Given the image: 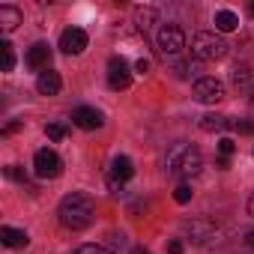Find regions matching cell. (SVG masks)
I'll return each instance as SVG.
<instances>
[{
    "label": "cell",
    "instance_id": "obj_17",
    "mask_svg": "<svg viewBox=\"0 0 254 254\" xmlns=\"http://www.w3.org/2000/svg\"><path fill=\"white\" fill-rule=\"evenodd\" d=\"M233 84H236L239 90L254 93V75H251V69H248V66H236V69H233Z\"/></svg>",
    "mask_w": 254,
    "mask_h": 254
},
{
    "label": "cell",
    "instance_id": "obj_4",
    "mask_svg": "<svg viewBox=\"0 0 254 254\" xmlns=\"http://www.w3.org/2000/svg\"><path fill=\"white\" fill-rule=\"evenodd\" d=\"M156 42H159V51L165 54V60H174L186 48V33H183L180 24H165L156 36Z\"/></svg>",
    "mask_w": 254,
    "mask_h": 254
},
{
    "label": "cell",
    "instance_id": "obj_26",
    "mask_svg": "<svg viewBox=\"0 0 254 254\" xmlns=\"http://www.w3.org/2000/svg\"><path fill=\"white\" fill-rule=\"evenodd\" d=\"M186 251V242L183 239H171L168 242V254H183Z\"/></svg>",
    "mask_w": 254,
    "mask_h": 254
},
{
    "label": "cell",
    "instance_id": "obj_6",
    "mask_svg": "<svg viewBox=\"0 0 254 254\" xmlns=\"http://www.w3.org/2000/svg\"><path fill=\"white\" fill-rule=\"evenodd\" d=\"M191 96L200 105H218L224 99V84L218 78H197L194 87H191Z\"/></svg>",
    "mask_w": 254,
    "mask_h": 254
},
{
    "label": "cell",
    "instance_id": "obj_24",
    "mask_svg": "<svg viewBox=\"0 0 254 254\" xmlns=\"http://www.w3.org/2000/svg\"><path fill=\"white\" fill-rule=\"evenodd\" d=\"M75 254H114V251H108L105 245H81Z\"/></svg>",
    "mask_w": 254,
    "mask_h": 254
},
{
    "label": "cell",
    "instance_id": "obj_3",
    "mask_svg": "<svg viewBox=\"0 0 254 254\" xmlns=\"http://www.w3.org/2000/svg\"><path fill=\"white\" fill-rule=\"evenodd\" d=\"M227 48H230V45H227L215 30H200V33L191 36V54H194L197 60H203V63H212V60L227 57Z\"/></svg>",
    "mask_w": 254,
    "mask_h": 254
},
{
    "label": "cell",
    "instance_id": "obj_21",
    "mask_svg": "<svg viewBox=\"0 0 254 254\" xmlns=\"http://www.w3.org/2000/svg\"><path fill=\"white\" fill-rule=\"evenodd\" d=\"M45 135H48L51 141H63V138H66V126H63V123H48V126H45Z\"/></svg>",
    "mask_w": 254,
    "mask_h": 254
},
{
    "label": "cell",
    "instance_id": "obj_29",
    "mask_svg": "<svg viewBox=\"0 0 254 254\" xmlns=\"http://www.w3.org/2000/svg\"><path fill=\"white\" fill-rule=\"evenodd\" d=\"M18 129H21V123H9L6 129H3V135H12V132H18Z\"/></svg>",
    "mask_w": 254,
    "mask_h": 254
},
{
    "label": "cell",
    "instance_id": "obj_9",
    "mask_svg": "<svg viewBox=\"0 0 254 254\" xmlns=\"http://www.w3.org/2000/svg\"><path fill=\"white\" fill-rule=\"evenodd\" d=\"M72 123L78 126V129H87V132H93V129H99V126L105 123L102 120V111H96V108H75L72 111Z\"/></svg>",
    "mask_w": 254,
    "mask_h": 254
},
{
    "label": "cell",
    "instance_id": "obj_33",
    "mask_svg": "<svg viewBox=\"0 0 254 254\" xmlns=\"http://www.w3.org/2000/svg\"><path fill=\"white\" fill-rule=\"evenodd\" d=\"M248 15H251V18H254V3H248Z\"/></svg>",
    "mask_w": 254,
    "mask_h": 254
},
{
    "label": "cell",
    "instance_id": "obj_1",
    "mask_svg": "<svg viewBox=\"0 0 254 254\" xmlns=\"http://www.w3.org/2000/svg\"><path fill=\"white\" fill-rule=\"evenodd\" d=\"M57 215H60V224H63L66 230H87V227L93 224V218H96V203H93L90 194L72 191V194H66V197L60 200Z\"/></svg>",
    "mask_w": 254,
    "mask_h": 254
},
{
    "label": "cell",
    "instance_id": "obj_2",
    "mask_svg": "<svg viewBox=\"0 0 254 254\" xmlns=\"http://www.w3.org/2000/svg\"><path fill=\"white\" fill-rule=\"evenodd\" d=\"M200 168H203V156H200V150H197L194 144L180 141V144H174V147L168 150V156H165V171H168L171 177L189 180V177H197Z\"/></svg>",
    "mask_w": 254,
    "mask_h": 254
},
{
    "label": "cell",
    "instance_id": "obj_31",
    "mask_svg": "<svg viewBox=\"0 0 254 254\" xmlns=\"http://www.w3.org/2000/svg\"><path fill=\"white\" fill-rule=\"evenodd\" d=\"M132 254H150V251H147L144 245H135V248H132Z\"/></svg>",
    "mask_w": 254,
    "mask_h": 254
},
{
    "label": "cell",
    "instance_id": "obj_30",
    "mask_svg": "<svg viewBox=\"0 0 254 254\" xmlns=\"http://www.w3.org/2000/svg\"><path fill=\"white\" fill-rule=\"evenodd\" d=\"M245 242H248V245L254 248V230H248V233H245Z\"/></svg>",
    "mask_w": 254,
    "mask_h": 254
},
{
    "label": "cell",
    "instance_id": "obj_8",
    "mask_svg": "<svg viewBox=\"0 0 254 254\" xmlns=\"http://www.w3.org/2000/svg\"><path fill=\"white\" fill-rule=\"evenodd\" d=\"M87 33L81 30V27H66L63 33H60V51L63 54H81L84 48H87Z\"/></svg>",
    "mask_w": 254,
    "mask_h": 254
},
{
    "label": "cell",
    "instance_id": "obj_12",
    "mask_svg": "<svg viewBox=\"0 0 254 254\" xmlns=\"http://www.w3.org/2000/svg\"><path fill=\"white\" fill-rule=\"evenodd\" d=\"M108 177L117 180V183H129V180L135 177V165H132V159L117 156V159L111 162V174H108Z\"/></svg>",
    "mask_w": 254,
    "mask_h": 254
},
{
    "label": "cell",
    "instance_id": "obj_32",
    "mask_svg": "<svg viewBox=\"0 0 254 254\" xmlns=\"http://www.w3.org/2000/svg\"><path fill=\"white\" fill-rule=\"evenodd\" d=\"M248 215H254V194L248 197Z\"/></svg>",
    "mask_w": 254,
    "mask_h": 254
},
{
    "label": "cell",
    "instance_id": "obj_5",
    "mask_svg": "<svg viewBox=\"0 0 254 254\" xmlns=\"http://www.w3.org/2000/svg\"><path fill=\"white\" fill-rule=\"evenodd\" d=\"M33 171H36V177L39 180H57L60 174H63V159L54 153V150H39L36 156H33Z\"/></svg>",
    "mask_w": 254,
    "mask_h": 254
},
{
    "label": "cell",
    "instance_id": "obj_7",
    "mask_svg": "<svg viewBox=\"0 0 254 254\" xmlns=\"http://www.w3.org/2000/svg\"><path fill=\"white\" fill-rule=\"evenodd\" d=\"M108 87L111 90H129L132 87V72H129V63L123 57L108 60Z\"/></svg>",
    "mask_w": 254,
    "mask_h": 254
},
{
    "label": "cell",
    "instance_id": "obj_28",
    "mask_svg": "<svg viewBox=\"0 0 254 254\" xmlns=\"http://www.w3.org/2000/svg\"><path fill=\"white\" fill-rule=\"evenodd\" d=\"M135 69H138V72H141V75H147V72H150V60H144V57H141V60H138V66H135Z\"/></svg>",
    "mask_w": 254,
    "mask_h": 254
},
{
    "label": "cell",
    "instance_id": "obj_13",
    "mask_svg": "<svg viewBox=\"0 0 254 254\" xmlns=\"http://www.w3.org/2000/svg\"><path fill=\"white\" fill-rule=\"evenodd\" d=\"M0 242H3L6 248H24L30 239L24 230H15V227H0Z\"/></svg>",
    "mask_w": 254,
    "mask_h": 254
},
{
    "label": "cell",
    "instance_id": "obj_14",
    "mask_svg": "<svg viewBox=\"0 0 254 254\" xmlns=\"http://www.w3.org/2000/svg\"><path fill=\"white\" fill-rule=\"evenodd\" d=\"M197 126H200V132H224V129H230V120L221 114H203Z\"/></svg>",
    "mask_w": 254,
    "mask_h": 254
},
{
    "label": "cell",
    "instance_id": "obj_27",
    "mask_svg": "<svg viewBox=\"0 0 254 254\" xmlns=\"http://www.w3.org/2000/svg\"><path fill=\"white\" fill-rule=\"evenodd\" d=\"M123 186H126V183H117V180L108 177V189H111V194H123Z\"/></svg>",
    "mask_w": 254,
    "mask_h": 254
},
{
    "label": "cell",
    "instance_id": "obj_23",
    "mask_svg": "<svg viewBox=\"0 0 254 254\" xmlns=\"http://www.w3.org/2000/svg\"><path fill=\"white\" fill-rule=\"evenodd\" d=\"M3 174H6L9 180H15V183H27V174H24V168H18V165H9V168H3Z\"/></svg>",
    "mask_w": 254,
    "mask_h": 254
},
{
    "label": "cell",
    "instance_id": "obj_16",
    "mask_svg": "<svg viewBox=\"0 0 254 254\" xmlns=\"http://www.w3.org/2000/svg\"><path fill=\"white\" fill-rule=\"evenodd\" d=\"M236 27H239V15L236 12H230V9H218L215 12V30L218 33H230Z\"/></svg>",
    "mask_w": 254,
    "mask_h": 254
},
{
    "label": "cell",
    "instance_id": "obj_10",
    "mask_svg": "<svg viewBox=\"0 0 254 254\" xmlns=\"http://www.w3.org/2000/svg\"><path fill=\"white\" fill-rule=\"evenodd\" d=\"M27 66L36 69V72H45L51 66V45L48 42H36L27 48Z\"/></svg>",
    "mask_w": 254,
    "mask_h": 254
},
{
    "label": "cell",
    "instance_id": "obj_11",
    "mask_svg": "<svg viewBox=\"0 0 254 254\" xmlns=\"http://www.w3.org/2000/svg\"><path fill=\"white\" fill-rule=\"evenodd\" d=\"M60 87H63L60 72H54V69L39 72V78H36V90H39L42 96H57V93H60Z\"/></svg>",
    "mask_w": 254,
    "mask_h": 254
},
{
    "label": "cell",
    "instance_id": "obj_19",
    "mask_svg": "<svg viewBox=\"0 0 254 254\" xmlns=\"http://www.w3.org/2000/svg\"><path fill=\"white\" fill-rule=\"evenodd\" d=\"M0 54H3V72H12V66H15V54H12V45L3 39L0 42Z\"/></svg>",
    "mask_w": 254,
    "mask_h": 254
},
{
    "label": "cell",
    "instance_id": "obj_34",
    "mask_svg": "<svg viewBox=\"0 0 254 254\" xmlns=\"http://www.w3.org/2000/svg\"><path fill=\"white\" fill-rule=\"evenodd\" d=\"M251 105H254V93H251Z\"/></svg>",
    "mask_w": 254,
    "mask_h": 254
},
{
    "label": "cell",
    "instance_id": "obj_22",
    "mask_svg": "<svg viewBox=\"0 0 254 254\" xmlns=\"http://www.w3.org/2000/svg\"><path fill=\"white\" fill-rule=\"evenodd\" d=\"M191 194H194V191H191V186H189V183H180V186L174 189V200H177V203H189V200H191Z\"/></svg>",
    "mask_w": 254,
    "mask_h": 254
},
{
    "label": "cell",
    "instance_id": "obj_15",
    "mask_svg": "<svg viewBox=\"0 0 254 254\" xmlns=\"http://www.w3.org/2000/svg\"><path fill=\"white\" fill-rule=\"evenodd\" d=\"M18 24H21V12H18L15 6H9V3H3V6H0V27H3V33L15 30Z\"/></svg>",
    "mask_w": 254,
    "mask_h": 254
},
{
    "label": "cell",
    "instance_id": "obj_18",
    "mask_svg": "<svg viewBox=\"0 0 254 254\" xmlns=\"http://www.w3.org/2000/svg\"><path fill=\"white\" fill-rule=\"evenodd\" d=\"M156 18H159V12H156L153 6H138V9H135V21H138V27H141L144 33L153 27V21H156Z\"/></svg>",
    "mask_w": 254,
    "mask_h": 254
},
{
    "label": "cell",
    "instance_id": "obj_20",
    "mask_svg": "<svg viewBox=\"0 0 254 254\" xmlns=\"http://www.w3.org/2000/svg\"><path fill=\"white\" fill-rule=\"evenodd\" d=\"M230 129L239 135H254V120H230Z\"/></svg>",
    "mask_w": 254,
    "mask_h": 254
},
{
    "label": "cell",
    "instance_id": "obj_25",
    "mask_svg": "<svg viewBox=\"0 0 254 254\" xmlns=\"http://www.w3.org/2000/svg\"><path fill=\"white\" fill-rule=\"evenodd\" d=\"M233 150H236V144H233L230 138H221V141H218V153H221V156H230Z\"/></svg>",
    "mask_w": 254,
    "mask_h": 254
}]
</instances>
